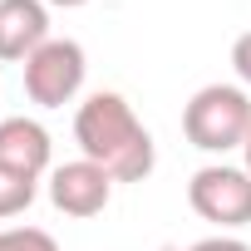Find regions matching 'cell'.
I'll list each match as a JSON object with an SVG mask.
<instances>
[{
	"label": "cell",
	"mask_w": 251,
	"mask_h": 251,
	"mask_svg": "<svg viewBox=\"0 0 251 251\" xmlns=\"http://www.w3.org/2000/svg\"><path fill=\"white\" fill-rule=\"evenodd\" d=\"M50 202L64 212V217H99L108 202H113V177L89 163V158H74L64 168H54L50 177Z\"/></svg>",
	"instance_id": "5b68a950"
},
{
	"label": "cell",
	"mask_w": 251,
	"mask_h": 251,
	"mask_svg": "<svg viewBox=\"0 0 251 251\" xmlns=\"http://www.w3.org/2000/svg\"><path fill=\"white\" fill-rule=\"evenodd\" d=\"M182 133L202 153H231L251 138V99L236 84H207L182 108Z\"/></svg>",
	"instance_id": "7a4b0ae2"
},
{
	"label": "cell",
	"mask_w": 251,
	"mask_h": 251,
	"mask_svg": "<svg viewBox=\"0 0 251 251\" xmlns=\"http://www.w3.org/2000/svg\"><path fill=\"white\" fill-rule=\"evenodd\" d=\"M231 69H236L241 84H251V30L236 35V45H231Z\"/></svg>",
	"instance_id": "30bf717a"
},
{
	"label": "cell",
	"mask_w": 251,
	"mask_h": 251,
	"mask_svg": "<svg viewBox=\"0 0 251 251\" xmlns=\"http://www.w3.org/2000/svg\"><path fill=\"white\" fill-rule=\"evenodd\" d=\"M0 251H59V241L40 226H5L0 231Z\"/></svg>",
	"instance_id": "9c48e42d"
},
{
	"label": "cell",
	"mask_w": 251,
	"mask_h": 251,
	"mask_svg": "<svg viewBox=\"0 0 251 251\" xmlns=\"http://www.w3.org/2000/svg\"><path fill=\"white\" fill-rule=\"evenodd\" d=\"M0 168L40 177L50 168V133H45V123H35L25 113L20 118H0Z\"/></svg>",
	"instance_id": "52a82bcc"
},
{
	"label": "cell",
	"mask_w": 251,
	"mask_h": 251,
	"mask_svg": "<svg viewBox=\"0 0 251 251\" xmlns=\"http://www.w3.org/2000/svg\"><path fill=\"white\" fill-rule=\"evenodd\" d=\"M35 192H40V182H35V177L0 168V222H5V217H20V212L35 202Z\"/></svg>",
	"instance_id": "ba28073f"
},
{
	"label": "cell",
	"mask_w": 251,
	"mask_h": 251,
	"mask_svg": "<svg viewBox=\"0 0 251 251\" xmlns=\"http://www.w3.org/2000/svg\"><path fill=\"white\" fill-rule=\"evenodd\" d=\"M45 5H64V10H74V5H84V0H45Z\"/></svg>",
	"instance_id": "7c38bea8"
},
{
	"label": "cell",
	"mask_w": 251,
	"mask_h": 251,
	"mask_svg": "<svg viewBox=\"0 0 251 251\" xmlns=\"http://www.w3.org/2000/svg\"><path fill=\"white\" fill-rule=\"evenodd\" d=\"M241 158H246V173H251V138L241 143Z\"/></svg>",
	"instance_id": "4fadbf2b"
},
{
	"label": "cell",
	"mask_w": 251,
	"mask_h": 251,
	"mask_svg": "<svg viewBox=\"0 0 251 251\" xmlns=\"http://www.w3.org/2000/svg\"><path fill=\"white\" fill-rule=\"evenodd\" d=\"M50 40V10L45 0H0V59L25 64Z\"/></svg>",
	"instance_id": "8992f818"
},
{
	"label": "cell",
	"mask_w": 251,
	"mask_h": 251,
	"mask_svg": "<svg viewBox=\"0 0 251 251\" xmlns=\"http://www.w3.org/2000/svg\"><path fill=\"white\" fill-rule=\"evenodd\" d=\"M163 251H177V246H163Z\"/></svg>",
	"instance_id": "5bb4252c"
},
{
	"label": "cell",
	"mask_w": 251,
	"mask_h": 251,
	"mask_svg": "<svg viewBox=\"0 0 251 251\" xmlns=\"http://www.w3.org/2000/svg\"><path fill=\"white\" fill-rule=\"evenodd\" d=\"M187 202L212 226H246L251 222V173L226 168V163L197 168L192 182H187Z\"/></svg>",
	"instance_id": "277c9868"
},
{
	"label": "cell",
	"mask_w": 251,
	"mask_h": 251,
	"mask_svg": "<svg viewBox=\"0 0 251 251\" xmlns=\"http://www.w3.org/2000/svg\"><path fill=\"white\" fill-rule=\"evenodd\" d=\"M84 45L79 40H45L30 59H25V94L40 108H64L79 89H84Z\"/></svg>",
	"instance_id": "3957f363"
},
{
	"label": "cell",
	"mask_w": 251,
	"mask_h": 251,
	"mask_svg": "<svg viewBox=\"0 0 251 251\" xmlns=\"http://www.w3.org/2000/svg\"><path fill=\"white\" fill-rule=\"evenodd\" d=\"M187 251H251L246 241H236V236H202L197 246H187Z\"/></svg>",
	"instance_id": "8fae6325"
},
{
	"label": "cell",
	"mask_w": 251,
	"mask_h": 251,
	"mask_svg": "<svg viewBox=\"0 0 251 251\" xmlns=\"http://www.w3.org/2000/svg\"><path fill=\"white\" fill-rule=\"evenodd\" d=\"M74 143L89 163H99L113 182H143L158 163L153 133L138 123L123 94H89L74 113Z\"/></svg>",
	"instance_id": "6da1fadb"
}]
</instances>
